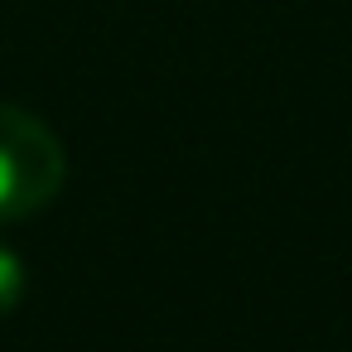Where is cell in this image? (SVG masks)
Returning a JSON list of instances; mask_svg holds the SVG:
<instances>
[{
	"instance_id": "obj_2",
	"label": "cell",
	"mask_w": 352,
	"mask_h": 352,
	"mask_svg": "<svg viewBox=\"0 0 352 352\" xmlns=\"http://www.w3.org/2000/svg\"><path fill=\"white\" fill-rule=\"evenodd\" d=\"M20 299H25V261L10 246H0V318H6Z\"/></svg>"
},
{
	"instance_id": "obj_1",
	"label": "cell",
	"mask_w": 352,
	"mask_h": 352,
	"mask_svg": "<svg viewBox=\"0 0 352 352\" xmlns=\"http://www.w3.org/2000/svg\"><path fill=\"white\" fill-rule=\"evenodd\" d=\"M68 179L63 140L25 107L0 102V222L44 212Z\"/></svg>"
}]
</instances>
